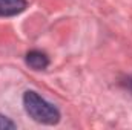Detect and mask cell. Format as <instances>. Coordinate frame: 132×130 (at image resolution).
Instances as JSON below:
<instances>
[{
  "label": "cell",
  "mask_w": 132,
  "mask_h": 130,
  "mask_svg": "<svg viewBox=\"0 0 132 130\" xmlns=\"http://www.w3.org/2000/svg\"><path fill=\"white\" fill-rule=\"evenodd\" d=\"M23 106L26 113L32 118L34 121L46 126H54L60 121V112L59 109L46 101L43 97H40L37 92L28 90L23 95Z\"/></svg>",
  "instance_id": "1"
},
{
  "label": "cell",
  "mask_w": 132,
  "mask_h": 130,
  "mask_svg": "<svg viewBox=\"0 0 132 130\" xmlns=\"http://www.w3.org/2000/svg\"><path fill=\"white\" fill-rule=\"evenodd\" d=\"M28 6L26 0H0V17H12L23 12Z\"/></svg>",
  "instance_id": "2"
},
{
  "label": "cell",
  "mask_w": 132,
  "mask_h": 130,
  "mask_svg": "<svg viewBox=\"0 0 132 130\" xmlns=\"http://www.w3.org/2000/svg\"><path fill=\"white\" fill-rule=\"evenodd\" d=\"M26 64L34 70H45L49 66V58L42 51H29L26 54Z\"/></svg>",
  "instance_id": "3"
},
{
  "label": "cell",
  "mask_w": 132,
  "mask_h": 130,
  "mask_svg": "<svg viewBox=\"0 0 132 130\" xmlns=\"http://www.w3.org/2000/svg\"><path fill=\"white\" fill-rule=\"evenodd\" d=\"M6 129H15V124L5 115H0V130H6Z\"/></svg>",
  "instance_id": "4"
},
{
  "label": "cell",
  "mask_w": 132,
  "mask_h": 130,
  "mask_svg": "<svg viewBox=\"0 0 132 130\" xmlns=\"http://www.w3.org/2000/svg\"><path fill=\"white\" fill-rule=\"evenodd\" d=\"M128 87L131 89V92H132V77L129 78V80H128Z\"/></svg>",
  "instance_id": "5"
}]
</instances>
